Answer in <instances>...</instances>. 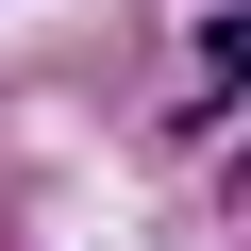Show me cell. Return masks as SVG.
I'll return each instance as SVG.
<instances>
[{
  "label": "cell",
  "instance_id": "1",
  "mask_svg": "<svg viewBox=\"0 0 251 251\" xmlns=\"http://www.w3.org/2000/svg\"><path fill=\"white\" fill-rule=\"evenodd\" d=\"M201 67H218V84H251V17H218V34H201Z\"/></svg>",
  "mask_w": 251,
  "mask_h": 251
}]
</instances>
